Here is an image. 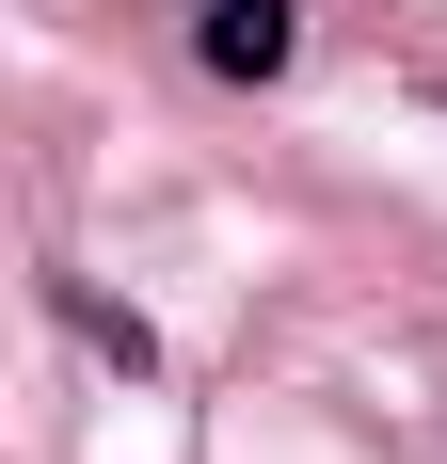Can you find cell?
<instances>
[{
    "label": "cell",
    "instance_id": "cell-1",
    "mask_svg": "<svg viewBox=\"0 0 447 464\" xmlns=\"http://www.w3.org/2000/svg\"><path fill=\"white\" fill-rule=\"evenodd\" d=\"M192 48H208V81H288L304 0H208V16H192Z\"/></svg>",
    "mask_w": 447,
    "mask_h": 464
},
{
    "label": "cell",
    "instance_id": "cell-2",
    "mask_svg": "<svg viewBox=\"0 0 447 464\" xmlns=\"http://www.w3.org/2000/svg\"><path fill=\"white\" fill-rule=\"evenodd\" d=\"M64 321H81V336H96V353H128V369H144V353H160V336H144V321H128V304H96V288H64Z\"/></svg>",
    "mask_w": 447,
    "mask_h": 464
}]
</instances>
